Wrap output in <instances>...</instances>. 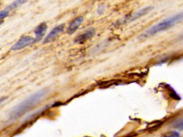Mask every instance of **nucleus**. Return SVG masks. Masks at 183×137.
Returning a JSON list of instances; mask_svg holds the SVG:
<instances>
[{
    "label": "nucleus",
    "instance_id": "obj_1",
    "mask_svg": "<svg viewBox=\"0 0 183 137\" xmlns=\"http://www.w3.org/2000/svg\"><path fill=\"white\" fill-rule=\"evenodd\" d=\"M182 20L183 12L177 14L172 16H170V17H168L167 19H165L162 22L156 24L155 25L151 26L150 28H149L148 30L143 32L142 34H140V36L139 37V39H145L149 38V37L154 36L157 33L163 32V31H165L168 30V29L172 27V26L178 24V22Z\"/></svg>",
    "mask_w": 183,
    "mask_h": 137
},
{
    "label": "nucleus",
    "instance_id": "obj_2",
    "mask_svg": "<svg viewBox=\"0 0 183 137\" xmlns=\"http://www.w3.org/2000/svg\"><path fill=\"white\" fill-rule=\"evenodd\" d=\"M47 92L48 91L47 89H41L29 97L27 99L23 101L22 103H20L14 108L11 114L12 118L15 119V118L20 117L23 114L32 109L33 107H34L39 101H41V99L47 95Z\"/></svg>",
    "mask_w": 183,
    "mask_h": 137
},
{
    "label": "nucleus",
    "instance_id": "obj_3",
    "mask_svg": "<svg viewBox=\"0 0 183 137\" xmlns=\"http://www.w3.org/2000/svg\"><path fill=\"white\" fill-rule=\"evenodd\" d=\"M153 9H154L153 7L148 6V7H144L142 8V9L137 10V11L135 12L134 13L129 14V15L124 16V17L121 20V23H122V24H126V23L133 22V21L136 20L137 19L146 15L147 14L149 13V12H150Z\"/></svg>",
    "mask_w": 183,
    "mask_h": 137
},
{
    "label": "nucleus",
    "instance_id": "obj_4",
    "mask_svg": "<svg viewBox=\"0 0 183 137\" xmlns=\"http://www.w3.org/2000/svg\"><path fill=\"white\" fill-rule=\"evenodd\" d=\"M36 41V39L33 38L30 36H24L22 37L14 44L12 47V50L18 51L22 49L29 46L34 44Z\"/></svg>",
    "mask_w": 183,
    "mask_h": 137
},
{
    "label": "nucleus",
    "instance_id": "obj_5",
    "mask_svg": "<svg viewBox=\"0 0 183 137\" xmlns=\"http://www.w3.org/2000/svg\"><path fill=\"white\" fill-rule=\"evenodd\" d=\"M27 1L28 0H14L11 5H9L1 12V13H0V19L2 21L4 19L7 17L12 11L20 7L21 5H22L23 4L27 2Z\"/></svg>",
    "mask_w": 183,
    "mask_h": 137
},
{
    "label": "nucleus",
    "instance_id": "obj_6",
    "mask_svg": "<svg viewBox=\"0 0 183 137\" xmlns=\"http://www.w3.org/2000/svg\"><path fill=\"white\" fill-rule=\"evenodd\" d=\"M64 24H59L57 26H55L50 32L49 33V34L46 37V38L44 40V44H48L50 43L52 41H53L61 33L64 31Z\"/></svg>",
    "mask_w": 183,
    "mask_h": 137
},
{
    "label": "nucleus",
    "instance_id": "obj_7",
    "mask_svg": "<svg viewBox=\"0 0 183 137\" xmlns=\"http://www.w3.org/2000/svg\"><path fill=\"white\" fill-rule=\"evenodd\" d=\"M95 34V30L94 28H90L77 37L76 39H74V42L77 44H83L94 37Z\"/></svg>",
    "mask_w": 183,
    "mask_h": 137
},
{
    "label": "nucleus",
    "instance_id": "obj_8",
    "mask_svg": "<svg viewBox=\"0 0 183 137\" xmlns=\"http://www.w3.org/2000/svg\"><path fill=\"white\" fill-rule=\"evenodd\" d=\"M47 24L45 22L41 23L40 24H39L37 26V28L34 30V34H35V39H36V41L38 42L40 40L42 39V38L45 36L46 32L47 30Z\"/></svg>",
    "mask_w": 183,
    "mask_h": 137
},
{
    "label": "nucleus",
    "instance_id": "obj_9",
    "mask_svg": "<svg viewBox=\"0 0 183 137\" xmlns=\"http://www.w3.org/2000/svg\"><path fill=\"white\" fill-rule=\"evenodd\" d=\"M83 21H84V17L83 16H78L76 19H74V20H72L70 22V25H69L67 28V33L69 34H72L77 30L81 24H82Z\"/></svg>",
    "mask_w": 183,
    "mask_h": 137
},
{
    "label": "nucleus",
    "instance_id": "obj_10",
    "mask_svg": "<svg viewBox=\"0 0 183 137\" xmlns=\"http://www.w3.org/2000/svg\"><path fill=\"white\" fill-rule=\"evenodd\" d=\"M163 137H180V135L176 132H171L165 134Z\"/></svg>",
    "mask_w": 183,
    "mask_h": 137
},
{
    "label": "nucleus",
    "instance_id": "obj_11",
    "mask_svg": "<svg viewBox=\"0 0 183 137\" xmlns=\"http://www.w3.org/2000/svg\"><path fill=\"white\" fill-rule=\"evenodd\" d=\"M104 11H105V7H104L103 6L99 5L98 7V9H97V12H98L99 14H102Z\"/></svg>",
    "mask_w": 183,
    "mask_h": 137
},
{
    "label": "nucleus",
    "instance_id": "obj_12",
    "mask_svg": "<svg viewBox=\"0 0 183 137\" xmlns=\"http://www.w3.org/2000/svg\"><path fill=\"white\" fill-rule=\"evenodd\" d=\"M178 127L180 128H183V121L181 122V123H180L178 124Z\"/></svg>",
    "mask_w": 183,
    "mask_h": 137
},
{
    "label": "nucleus",
    "instance_id": "obj_13",
    "mask_svg": "<svg viewBox=\"0 0 183 137\" xmlns=\"http://www.w3.org/2000/svg\"><path fill=\"white\" fill-rule=\"evenodd\" d=\"M181 38H182V39H183V34H182V37H181Z\"/></svg>",
    "mask_w": 183,
    "mask_h": 137
}]
</instances>
